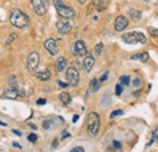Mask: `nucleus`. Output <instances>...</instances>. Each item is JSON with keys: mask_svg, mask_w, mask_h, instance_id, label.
Returning a JSON list of instances; mask_svg holds the SVG:
<instances>
[{"mask_svg": "<svg viewBox=\"0 0 158 152\" xmlns=\"http://www.w3.org/2000/svg\"><path fill=\"white\" fill-rule=\"evenodd\" d=\"M9 19H10V23H11L14 27L20 28V29L26 28V27L29 24V16H28L26 12H23L22 10H20V9H14V10H11Z\"/></svg>", "mask_w": 158, "mask_h": 152, "instance_id": "1", "label": "nucleus"}, {"mask_svg": "<svg viewBox=\"0 0 158 152\" xmlns=\"http://www.w3.org/2000/svg\"><path fill=\"white\" fill-rule=\"evenodd\" d=\"M86 129L91 137H95L100 130V116L96 112H90L86 118Z\"/></svg>", "mask_w": 158, "mask_h": 152, "instance_id": "2", "label": "nucleus"}, {"mask_svg": "<svg viewBox=\"0 0 158 152\" xmlns=\"http://www.w3.org/2000/svg\"><path fill=\"white\" fill-rule=\"evenodd\" d=\"M54 5H55V9H56L57 14H59L62 19H72L76 17L74 10L72 7H69V6H66L62 2V0H54Z\"/></svg>", "mask_w": 158, "mask_h": 152, "instance_id": "3", "label": "nucleus"}, {"mask_svg": "<svg viewBox=\"0 0 158 152\" xmlns=\"http://www.w3.org/2000/svg\"><path fill=\"white\" fill-rule=\"evenodd\" d=\"M122 40L127 44H136V43H140V44H146L147 43V39L145 37L143 33L141 32H130V33H124L122 36Z\"/></svg>", "mask_w": 158, "mask_h": 152, "instance_id": "4", "label": "nucleus"}, {"mask_svg": "<svg viewBox=\"0 0 158 152\" xmlns=\"http://www.w3.org/2000/svg\"><path fill=\"white\" fill-rule=\"evenodd\" d=\"M34 12L38 16H43L46 14L49 7V0H31Z\"/></svg>", "mask_w": 158, "mask_h": 152, "instance_id": "5", "label": "nucleus"}, {"mask_svg": "<svg viewBox=\"0 0 158 152\" xmlns=\"http://www.w3.org/2000/svg\"><path fill=\"white\" fill-rule=\"evenodd\" d=\"M66 78H67V83H68L71 87H77L79 83L78 70L74 68V67H69V68H67Z\"/></svg>", "mask_w": 158, "mask_h": 152, "instance_id": "6", "label": "nucleus"}, {"mask_svg": "<svg viewBox=\"0 0 158 152\" xmlns=\"http://www.w3.org/2000/svg\"><path fill=\"white\" fill-rule=\"evenodd\" d=\"M39 66V54L38 53H31L27 57V67L31 73H35L37 68Z\"/></svg>", "mask_w": 158, "mask_h": 152, "instance_id": "7", "label": "nucleus"}, {"mask_svg": "<svg viewBox=\"0 0 158 152\" xmlns=\"http://www.w3.org/2000/svg\"><path fill=\"white\" fill-rule=\"evenodd\" d=\"M56 29H57V32H59L60 34H67V33L71 32L72 26H71V23L68 22L67 19H60V21H57V23H56Z\"/></svg>", "mask_w": 158, "mask_h": 152, "instance_id": "8", "label": "nucleus"}, {"mask_svg": "<svg viewBox=\"0 0 158 152\" xmlns=\"http://www.w3.org/2000/svg\"><path fill=\"white\" fill-rule=\"evenodd\" d=\"M19 96V88L17 85H10L9 88H6L2 93L1 97L2 99H10V100H15Z\"/></svg>", "mask_w": 158, "mask_h": 152, "instance_id": "9", "label": "nucleus"}, {"mask_svg": "<svg viewBox=\"0 0 158 152\" xmlns=\"http://www.w3.org/2000/svg\"><path fill=\"white\" fill-rule=\"evenodd\" d=\"M72 53H73L76 56H84V55H86V46H85V44H84L83 40H78V41L73 45Z\"/></svg>", "mask_w": 158, "mask_h": 152, "instance_id": "10", "label": "nucleus"}, {"mask_svg": "<svg viewBox=\"0 0 158 152\" xmlns=\"http://www.w3.org/2000/svg\"><path fill=\"white\" fill-rule=\"evenodd\" d=\"M128 23H129V21H128V19H127L125 16L119 15L118 17L116 19V21H114V29H116L117 32H122L123 29L127 28Z\"/></svg>", "mask_w": 158, "mask_h": 152, "instance_id": "11", "label": "nucleus"}, {"mask_svg": "<svg viewBox=\"0 0 158 152\" xmlns=\"http://www.w3.org/2000/svg\"><path fill=\"white\" fill-rule=\"evenodd\" d=\"M45 49L50 55H56L57 54V44L54 38H49L45 41Z\"/></svg>", "mask_w": 158, "mask_h": 152, "instance_id": "12", "label": "nucleus"}, {"mask_svg": "<svg viewBox=\"0 0 158 152\" xmlns=\"http://www.w3.org/2000/svg\"><path fill=\"white\" fill-rule=\"evenodd\" d=\"M94 63H95V58L91 56V55H85L84 60H83V67L85 70V72H90L94 67Z\"/></svg>", "mask_w": 158, "mask_h": 152, "instance_id": "13", "label": "nucleus"}, {"mask_svg": "<svg viewBox=\"0 0 158 152\" xmlns=\"http://www.w3.org/2000/svg\"><path fill=\"white\" fill-rule=\"evenodd\" d=\"M35 77H37L39 80H41V82H46V80L50 79L51 73H50V71H49L48 68H45V70H43V71H40V72H37V73H35Z\"/></svg>", "mask_w": 158, "mask_h": 152, "instance_id": "14", "label": "nucleus"}, {"mask_svg": "<svg viewBox=\"0 0 158 152\" xmlns=\"http://www.w3.org/2000/svg\"><path fill=\"white\" fill-rule=\"evenodd\" d=\"M64 68H67V60L64 57H59L56 61V71L62 72L64 71Z\"/></svg>", "mask_w": 158, "mask_h": 152, "instance_id": "15", "label": "nucleus"}, {"mask_svg": "<svg viewBox=\"0 0 158 152\" xmlns=\"http://www.w3.org/2000/svg\"><path fill=\"white\" fill-rule=\"evenodd\" d=\"M59 97H60V101H61L63 105H69V103H71V101H72V99H71V95H69L67 91H63V93H61Z\"/></svg>", "mask_w": 158, "mask_h": 152, "instance_id": "16", "label": "nucleus"}, {"mask_svg": "<svg viewBox=\"0 0 158 152\" xmlns=\"http://www.w3.org/2000/svg\"><path fill=\"white\" fill-rule=\"evenodd\" d=\"M89 88H90V91H93V93L98 91V90L100 89V83H99V80H98L96 78L91 79V80H90V85H89Z\"/></svg>", "mask_w": 158, "mask_h": 152, "instance_id": "17", "label": "nucleus"}, {"mask_svg": "<svg viewBox=\"0 0 158 152\" xmlns=\"http://www.w3.org/2000/svg\"><path fill=\"white\" fill-rule=\"evenodd\" d=\"M128 14H129V16H130V19H133L134 21H138L140 19L141 17V12L136 10V9H130L129 11H128Z\"/></svg>", "mask_w": 158, "mask_h": 152, "instance_id": "18", "label": "nucleus"}, {"mask_svg": "<svg viewBox=\"0 0 158 152\" xmlns=\"http://www.w3.org/2000/svg\"><path fill=\"white\" fill-rule=\"evenodd\" d=\"M155 141H158V127L155 128V130H153V133H152V140H151L146 146H151V144H153Z\"/></svg>", "mask_w": 158, "mask_h": 152, "instance_id": "19", "label": "nucleus"}, {"mask_svg": "<svg viewBox=\"0 0 158 152\" xmlns=\"http://www.w3.org/2000/svg\"><path fill=\"white\" fill-rule=\"evenodd\" d=\"M119 82H120L122 85H129V83H130V77L122 76L120 78H119Z\"/></svg>", "mask_w": 158, "mask_h": 152, "instance_id": "20", "label": "nucleus"}, {"mask_svg": "<svg viewBox=\"0 0 158 152\" xmlns=\"http://www.w3.org/2000/svg\"><path fill=\"white\" fill-rule=\"evenodd\" d=\"M150 58V55L148 53H142V54H139V60L141 62H147V60Z\"/></svg>", "mask_w": 158, "mask_h": 152, "instance_id": "21", "label": "nucleus"}, {"mask_svg": "<svg viewBox=\"0 0 158 152\" xmlns=\"http://www.w3.org/2000/svg\"><path fill=\"white\" fill-rule=\"evenodd\" d=\"M107 2H108L107 0H99V5H98V10H99V11H102V10H103V9H105V7L107 6Z\"/></svg>", "mask_w": 158, "mask_h": 152, "instance_id": "22", "label": "nucleus"}, {"mask_svg": "<svg viewBox=\"0 0 158 152\" xmlns=\"http://www.w3.org/2000/svg\"><path fill=\"white\" fill-rule=\"evenodd\" d=\"M148 33L155 37V38H158V28H153V27H150L148 28Z\"/></svg>", "mask_w": 158, "mask_h": 152, "instance_id": "23", "label": "nucleus"}, {"mask_svg": "<svg viewBox=\"0 0 158 152\" xmlns=\"http://www.w3.org/2000/svg\"><path fill=\"white\" fill-rule=\"evenodd\" d=\"M7 82H9V85H17V78H16V76H10L9 79H7Z\"/></svg>", "mask_w": 158, "mask_h": 152, "instance_id": "24", "label": "nucleus"}, {"mask_svg": "<svg viewBox=\"0 0 158 152\" xmlns=\"http://www.w3.org/2000/svg\"><path fill=\"white\" fill-rule=\"evenodd\" d=\"M102 50H103V43H99V44H96V46H95V53L100 55L101 53H102Z\"/></svg>", "mask_w": 158, "mask_h": 152, "instance_id": "25", "label": "nucleus"}, {"mask_svg": "<svg viewBox=\"0 0 158 152\" xmlns=\"http://www.w3.org/2000/svg\"><path fill=\"white\" fill-rule=\"evenodd\" d=\"M15 39H17V34H16V33L10 34V36H9V38H7V40H6V44H7V45H9V44H11Z\"/></svg>", "mask_w": 158, "mask_h": 152, "instance_id": "26", "label": "nucleus"}, {"mask_svg": "<svg viewBox=\"0 0 158 152\" xmlns=\"http://www.w3.org/2000/svg\"><path fill=\"white\" fill-rule=\"evenodd\" d=\"M122 91H123V85L122 84H117L116 85V95L120 96L122 95Z\"/></svg>", "mask_w": 158, "mask_h": 152, "instance_id": "27", "label": "nucleus"}, {"mask_svg": "<svg viewBox=\"0 0 158 152\" xmlns=\"http://www.w3.org/2000/svg\"><path fill=\"white\" fill-rule=\"evenodd\" d=\"M123 113H124V112H123L122 110H117V111H113L112 113L110 114V117L113 118V117H117V116H123Z\"/></svg>", "mask_w": 158, "mask_h": 152, "instance_id": "28", "label": "nucleus"}, {"mask_svg": "<svg viewBox=\"0 0 158 152\" xmlns=\"http://www.w3.org/2000/svg\"><path fill=\"white\" fill-rule=\"evenodd\" d=\"M43 128L46 129V130L50 129V128H51V120H44V122H43Z\"/></svg>", "mask_w": 158, "mask_h": 152, "instance_id": "29", "label": "nucleus"}, {"mask_svg": "<svg viewBox=\"0 0 158 152\" xmlns=\"http://www.w3.org/2000/svg\"><path fill=\"white\" fill-rule=\"evenodd\" d=\"M37 139H38V137H37V135H35V134H29V136H28V140H29L31 142H35V141H37Z\"/></svg>", "mask_w": 158, "mask_h": 152, "instance_id": "30", "label": "nucleus"}, {"mask_svg": "<svg viewBox=\"0 0 158 152\" xmlns=\"http://www.w3.org/2000/svg\"><path fill=\"white\" fill-rule=\"evenodd\" d=\"M107 77H108V72H105V73H103L102 76L100 77V82H106V80L108 79Z\"/></svg>", "mask_w": 158, "mask_h": 152, "instance_id": "31", "label": "nucleus"}, {"mask_svg": "<svg viewBox=\"0 0 158 152\" xmlns=\"http://www.w3.org/2000/svg\"><path fill=\"white\" fill-rule=\"evenodd\" d=\"M71 136V134L68 133V132H63L62 133V136H61V140H64V139H68Z\"/></svg>", "mask_w": 158, "mask_h": 152, "instance_id": "32", "label": "nucleus"}, {"mask_svg": "<svg viewBox=\"0 0 158 152\" xmlns=\"http://www.w3.org/2000/svg\"><path fill=\"white\" fill-rule=\"evenodd\" d=\"M71 152H84V149H83V147H80V146H77V147L72 149Z\"/></svg>", "mask_w": 158, "mask_h": 152, "instance_id": "33", "label": "nucleus"}, {"mask_svg": "<svg viewBox=\"0 0 158 152\" xmlns=\"http://www.w3.org/2000/svg\"><path fill=\"white\" fill-rule=\"evenodd\" d=\"M57 83H59V85L61 88H67L69 84L68 83H63V82H61V80H57Z\"/></svg>", "mask_w": 158, "mask_h": 152, "instance_id": "34", "label": "nucleus"}, {"mask_svg": "<svg viewBox=\"0 0 158 152\" xmlns=\"http://www.w3.org/2000/svg\"><path fill=\"white\" fill-rule=\"evenodd\" d=\"M113 146H114V147H116V149H120V147H122V144H120V142H119V141H116V140H114V141H113Z\"/></svg>", "mask_w": 158, "mask_h": 152, "instance_id": "35", "label": "nucleus"}, {"mask_svg": "<svg viewBox=\"0 0 158 152\" xmlns=\"http://www.w3.org/2000/svg\"><path fill=\"white\" fill-rule=\"evenodd\" d=\"M133 85H134V87H139V85H140V79H139V78H135V79L133 80Z\"/></svg>", "mask_w": 158, "mask_h": 152, "instance_id": "36", "label": "nucleus"}, {"mask_svg": "<svg viewBox=\"0 0 158 152\" xmlns=\"http://www.w3.org/2000/svg\"><path fill=\"white\" fill-rule=\"evenodd\" d=\"M37 103H38V105H45V103H46V100H45V99H39V100L37 101Z\"/></svg>", "mask_w": 158, "mask_h": 152, "instance_id": "37", "label": "nucleus"}, {"mask_svg": "<svg viewBox=\"0 0 158 152\" xmlns=\"http://www.w3.org/2000/svg\"><path fill=\"white\" fill-rule=\"evenodd\" d=\"M12 133L16 134V135H19V136H21V135H22V133H21L20 130H16V129H12Z\"/></svg>", "mask_w": 158, "mask_h": 152, "instance_id": "38", "label": "nucleus"}, {"mask_svg": "<svg viewBox=\"0 0 158 152\" xmlns=\"http://www.w3.org/2000/svg\"><path fill=\"white\" fill-rule=\"evenodd\" d=\"M78 119H79V116H78V114H76V116L73 117V119H72V122H73V123H76V122H77Z\"/></svg>", "mask_w": 158, "mask_h": 152, "instance_id": "39", "label": "nucleus"}, {"mask_svg": "<svg viewBox=\"0 0 158 152\" xmlns=\"http://www.w3.org/2000/svg\"><path fill=\"white\" fill-rule=\"evenodd\" d=\"M12 146H15V147H17V149H21V145L19 142H12Z\"/></svg>", "mask_w": 158, "mask_h": 152, "instance_id": "40", "label": "nucleus"}, {"mask_svg": "<svg viewBox=\"0 0 158 152\" xmlns=\"http://www.w3.org/2000/svg\"><path fill=\"white\" fill-rule=\"evenodd\" d=\"M130 58H131V60H139V54H136V55H133Z\"/></svg>", "mask_w": 158, "mask_h": 152, "instance_id": "41", "label": "nucleus"}, {"mask_svg": "<svg viewBox=\"0 0 158 152\" xmlns=\"http://www.w3.org/2000/svg\"><path fill=\"white\" fill-rule=\"evenodd\" d=\"M31 128H32V129H35V130H37V125H34V124H31Z\"/></svg>", "mask_w": 158, "mask_h": 152, "instance_id": "42", "label": "nucleus"}, {"mask_svg": "<svg viewBox=\"0 0 158 152\" xmlns=\"http://www.w3.org/2000/svg\"><path fill=\"white\" fill-rule=\"evenodd\" d=\"M56 145H57V141H54L52 142V147H56Z\"/></svg>", "mask_w": 158, "mask_h": 152, "instance_id": "43", "label": "nucleus"}, {"mask_svg": "<svg viewBox=\"0 0 158 152\" xmlns=\"http://www.w3.org/2000/svg\"><path fill=\"white\" fill-rule=\"evenodd\" d=\"M85 1H86V0H78V2H79V4H84Z\"/></svg>", "mask_w": 158, "mask_h": 152, "instance_id": "44", "label": "nucleus"}, {"mask_svg": "<svg viewBox=\"0 0 158 152\" xmlns=\"http://www.w3.org/2000/svg\"><path fill=\"white\" fill-rule=\"evenodd\" d=\"M143 1H151V0H143Z\"/></svg>", "mask_w": 158, "mask_h": 152, "instance_id": "45", "label": "nucleus"}]
</instances>
